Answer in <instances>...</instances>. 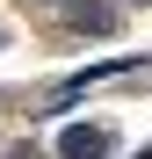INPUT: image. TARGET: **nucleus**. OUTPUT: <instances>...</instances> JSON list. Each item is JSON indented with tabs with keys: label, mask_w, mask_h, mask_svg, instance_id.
<instances>
[{
	"label": "nucleus",
	"mask_w": 152,
	"mask_h": 159,
	"mask_svg": "<svg viewBox=\"0 0 152 159\" xmlns=\"http://www.w3.org/2000/svg\"><path fill=\"white\" fill-rule=\"evenodd\" d=\"M109 123H65V138H58V152L65 159H109Z\"/></svg>",
	"instance_id": "f257e3e1"
},
{
	"label": "nucleus",
	"mask_w": 152,
	"mask_h": 159,
	"mask_svg": "<svg viewBox=\"0 0 152 159\" xmlns=\"http://www.w3.org/2000/svg\"><path fill=\"white\" fill-rule=\"evenodd\" d=\"M80 29H94V36H101V29H116V7H109V0H101L94 15H80Z\"/></svg>",
	"instance_id": "f03ea898"
}]
</instances>
